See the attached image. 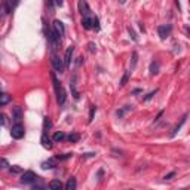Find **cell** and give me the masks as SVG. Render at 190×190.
<instances>
[{
  "label": "cell",
  "mask_w": 190,
  "mask_h": 190,
  "mask_svg": "<svg viewBox=\"0 0 190 190\" xmlns=\"http://www.w3.org/2000/svg\"><path fill=\"white\" fill-rule=\"evenodd\" d=\"M174 175H175V172H169V174H168V175H165L163 178H165V180H171V178H172V177H174Z\"/></svg>",
  "instance_id": "cell-31"
},
{
  "label": "cell",
  "mask_w": 190,
  "mask_h": 190,
  "mask_svg": "<svg viewBox=\"0 0 190 190\" xmlns=\"http://www.w3.org/2000/svg\"><path fill=\"white\" fill-rule=\"evenodd\" d=\"M128 30H129V34L132 36V39H134V40H137V36H135V33H134V31H132V30H131V27H129Z\"/></svg>",
  "instance_id": "cell-33"
},
{
  "label": "cell",
  "mask_w": 190,
  "mask_h": 190,
  "mask_svg": "<svg viewBox=\"0 0 190 190\" xmlns=\"http://www.w3.org/2000/svg\"><path fill=\"white\" fill-rule=\"evenodd\" d=\"M36 178H37V175H36L33 171H25V172L21 175V181H23L24 184H30V183L36 181Z\"/></svg>",
  "instance_id": "cell-5"
},
{
  "label": "cell",
  "mask_w": 190,
  "mask_h": 190,
  "mask_svg": "<svg viewBox=\"0 0 190 190\" xmlns=\"http://www.w3.org/2000/svg\"><path fill=\"white\" fill-rule=\"evenodd\" d=\"M157 33L161 36V39H166L169 33H171V25H159L157 27Z\"/></svg>",
  "instance_id": "cell-7"
},
{
  "label": "cell",
  "mask_w": 190,
  "mask_h": 190,
  "mask_svg": "<svg viewBox=\"0 0 190 190\" xmlns=\"http://www.w3.org/2000/svg\"><path fill=\"white\" fill-rule=\"evenodd\" d=\"M6 166H9L8 162H6L5 159H0V169H3V168H6Z\"/></svg>",
  "instance_id": "cell-30"
},
{
  "label": "cell",
  "mask_w": 190,
  "mask_h": 190,
  "mask_svg": "<svg viewBox=\"0 0 190 190\" xmlns=\"http://www.w3.org/2000/svg\"><path fill=\"white\" fill-rule=\"evenodd\" d=\"M52 66L55 68V71H58V73H64V70H66L64 62H62V60L58 55H52Z\"/></svg>",
  "instance_id": "cell-4"
},
{
  "label": "cell",
  "mask_w": 190,
  "mask_h": 190,
  "mask_svg": "<svg viewBox=\"0 0 190 190\" xmlns=\"http://www.w3.org/2000/svg\"><path fill=\"white\" fill-rule=\"evenodd\" d=\"M156 94H157V89L151 91L150 94H149V95H145V97H144V101H149V100H150V98H153V97H155V95H156Z\"/></svg>",
  "instance_id": "cell-25"
},
{
  "label": "cell",
  "mask_w": 190,
  "mask_h": 190,
  "mask_svg": "<svg viewBox=\"0 0 190 190\" xmlns=\"http://www.w3.org/2000/svg\"><path fill=\"white\" fill-rule=\"evenodd\" d=\"M137 58H138V55H137V52H134L132 54V60H131V68H134L137 66Z\"/></svg>",
  "instance_id": "cell-24"
},
{
  "label": "cell",
  "mask_w": 190,
  "mask_h": 190,
  "mask_svg": "<svg viewBox=\"0 0 190 190\" xmlns=\"http://www.w3.org/2000/svg\"><path fill=\"white\" fill-rule=\"evenodd\" d=\"M162 114H163V112H161V113H159V114H157V118L155 119V122H157V120H159V119L162 118Z\"/></svg>",
  "instance_id": "cell-36"
},
{
  "label": "cell",
  "mask_w": 190,
  "mask_h": 190,
  "mask_svg": "<svg viewBox=\"0 0 190 190\" xmlns=\"http://www.w3.org/2000/svg\"><path fill=\"white\" fill-rule=\"evenodd\" d=\"M95 110H97V107H95V106H92V107H91V113H89V122H92V119H94V113H95Z\"/></svg>",
  "instance_id": "cell-28"
},
{
  "label": "cell",
  "mask_w": 190,
  "mask_h": 190,
  "mask_svg": "<svg viewBox=\"0 0 190 190\" xmlns=\"http://www.w3.org/2000/svg\"><path fill=\"white\" fill-rule=\"evenodd\" d=\"M12 114H13V120H15V122L17 123L21 122V119H23V110H21V107H13Z\"/></svg>",
  "instance_id": "cell-9"
},
{
  "label": "cell",
  "mask_w": 190,
  "mask_h": 190,
  "mask_svg": "<svg viewBox=\"0 0 190 190\" xmlns=\"http://www.w3.org/2000/svg\"><path fill=\"white\" fill-rule=\"evenodd\" d=\"M157 73H159V62L153 61L150 64V74L151 76H155V74H157Z\"/></svg>",
  "instance_id": "cell-18"
},
{
  "label": "cell",
  "mask_w": 190,
  "mask_h": 190,
  "mask_svg": "<svg viewBox=\"0 0 190 190\" xmlns=\"http://www.w3.org/2000/svg\"><path fill=\"white\" fill-rule=\"evenodd\" d=\"M66 138H67V137H66V134H64L62 131H60V132H55V134H54V137H52V140L55 141V143H61V141H64Z\"/></svg>",
  "instance_id": "cell-14"
},
{
  "label": "cell",
  "mask_w": 190,
  "mask_h": 190,
  "mask_svg": "<svg viewBox=\"0 0 190 190\" xmlns=\"http://www.w3.org/2000/svg\"><path fill=\"white\" fill-rule=\"evenodd\" d=\"M88 46H89V50H91V52H95V48H97V46H95V43H92V42H91Z\"/></svg>",
  "instance_id": "cell-32"
},
{
  "label": "cell",
  "mask_w": 190,
  "mask_h": 190,
  "mask_svg": "<svg viewBox=\"0 0 190 190\" xmlns=\"http://www.w3.org/2000/svg\"><path fill=\"white\" fill-rule=\"evenodd\" d=\"M73 52H74V46H68L66 50V55H64V67H70L71 66V58H73Z\"/></svg>",
  "instance_id": "cell-6"
},
{
  "label": "cell",
  "mask_w": 190,
  "mask_h": 190,
  "mask_svg": "<svg viewBox=\"0 0 190 190\" xmlns=\"http://www.w3.org/2000/svg\"><path fill=\"white\" fill-rule=\"evenodd\" d=\"M82 25H83V28H86V30H91V28H92V18L83 17V19H82Z\"/></svg>",
  "instance_id": "cell-17"
},
{
  "label": "cell",
  "mask_w": 190,
  "mask_h": 190,
  "mask_svg": "<svg viewBox=\"0 0 190 190\" xmlns=\"http://www.w3.org/2000/svg\"><path fill=\"white\" fill-rule=\"evenodd\" d=\"M52 31L55 33V36L58 37V39L61 40L62 36L66 34V28H64V24H62L60 19H55V21H54V25H52Z\"/></svg>",
  "instance_id": "cell-2"
},
{
  "label": "cell",
  "mask_w": 190,
  "mask_h": 190,
  "mask_svg": "<svg viewBox=\"0 0 190 190\" xmlns=\"http://www.w3.org/2000/svg\"><path fill=\"white\" fill-rule=\"evenodd\" d=\"M3 123H5V116L0 114V125H3Z\"/></svg>",
  "instance_id": "cell-35"
},
{
  "label": "cell",
  "mask_w": 190,
  "mask_h": 190,
  "mask_svg": "<svg viewBox=\"0 0 190 190\" xmlns=\"http://www.w3.org/2000/svg\"><path fill=\"white\" fill-rule=\"evenodd\" d=\"M79 12L82 13V15H88L89 13V8L86 5V2H79Z\"/></svg>",
  "instance_id": "cell-13"
},
{
  "label": "cell",
  "mask_w": 190,
  "mask_h": 190,
  "mask_svg": "<svg viewBox=\"0 0 190 190\" xmlns=\"http://www.w3.org/2000/svg\"><path fill=\"white\" fill-rule=\"evenodd\" d=\"M186 120H187V114H184V116H183V118L180 119V122L177 123V125H175V126H174L172 132H171V137H175V135H177V132H178L180 129H181V126H183V125H184V123H186Z\"/></svg>",
  "instance_id": "cell-8"
},
{
  "label": "cell",
  "mask_w": 190,
  "mask_h": 190,
  "mask_svg": "<svg viewBox=\"0 0 190 190\" xmlns=\"http://www.w3.org/2000/svg\"><path fill=\"white\" fill-rule=\"evenodd\" d=\"M67 140L70 141V143H77V141L80 140V135H79L77 132H73V134H70L67 137Z\"/></svg>",
  "instance_id": "cell-19"
},
{
  "label": "cell",
  "mask_w": 190,
  "mask_h": 190,
  "mask_svg": "<svg viewBox=\"0 0 190 190\" xmlns=\"http://www.w3.org/2000/svg\"><path fill=\"white\" fill-rule=\"evenodd\" d=\"M31 190H45V187H42V186H34Z\"/></svg>",
  "instance_id": "cell-34"
},
{
  "label": "cell",
  "mask_w": 190,
  "mask_h": 190,
  "mask_svg": "<svg viewBox=\"0 0 190 190\" xmlns=\"http://www.w3.org/2000/svg\"><path fill=\"white\" fill-rule=\"evenodd\" d=\"M52 82H54V88H55V94H56V101H58V104L62 106L64 103H66V91L62 89L61 83H60V80L56 79V76L52 73Z\"/></svg>",
  "instance_id": "cell-1"
},
{
  "label": "cell",
  "mask_w": 190,
  "mask_h": 190,
  "mask_svg": "<svg viewBox=\"0 0 190 190\" xmlns=\"http://www.w3.org/2000/svg\"><path fill=\"white\" fill-rule=\"evenodd\" d=\"M129 110H132V106H125L123 108L118 110V113H116V114H118V118H123V114H125L126 112H129Z\"/></svg>",
  "instance_id": "cell-20"
},
{
  "label": "cell",
  "mask_w": 190,
  "mask_h": 190,
  "mask_svg": "<svg viewBox=\"0 0 190 190\" xmlns=\"http://www.w3.org/2000/svg\"><path fill=\"white\" fill-rule=\"evenodd\" d=\"M11 135H12V138H15V140L23 138L24 137V126L21 123H15L11 129Z\"/></svg>",
  "instance_id": "cell-3"
},
{
  "label": "cell",
  "mask_w": 190,
  "mask_h": 190,
  "mask_svg": "<svg viewBox=\"0 0 190 190\" xmlns=\"http://www.w3.org/2000/svg\"><path fill=\"white\" fill-rule=\"evenodd\" d=\"M40 141H42V145L45 147V149H50L52 147V144H50V140H49V137L46 134L42 135V138H40Z\"/></svg>",
  "instance_id": "cell-16"
},
{
  "label": "cell",
  "mask_w": 190,
  "mask_h": 190,
  "mask_svg": "<svg viewBox=\"0 0 190 190\" xmlns=\"http://www.w3.org/2000/svg\"><path fill=\"white\" fill-rule=\"evenodd\" d=\"M49 190H64V186L60 180H54L49 183Z\"/></svg>",
  "instance_id": "cell-10"
},
{
  "label": "cell",
  "mask_w": 190,
  "mask_h": 190,
  "mask_svg": "<svg viewBox=\"0 0 190 190\" xmlns=\"http://www.w3.org/2000/svg\"><path fill=\"white\" fill-rule=\"evenodd\" d=\"M71 156H73L71 153H66V155H62V156H58L56 159H58V161H64V159H68V157H71Z\"/></svg>",
  "instance_id": "cell-27"
},
{
  "label": "cell",
  "mask_w": 190,
  "mask_h": 190,
  "mask_svg": "<svg viewBox=\"0 0 190 190\" xmlns=\"http://www.w3.org/2000/svg\"><path fill=\"white\" fill-rule=\"evenodd\" d=\"M9 169H11V172H15V174L21 172V168H19V166H11Z\"/></svg>",
  "instance_id": "cell-29"
},
{
  "label": "cell",
  "mask_w": 190,
  "mask_h": 190,
  "mask_svg": "<svg viewBox=\"0 0 190 190\" xmlns=\"http://www.w3.org/2000/svg\"><path fill=\"white\" fill-rule=\"evenodd\" d=\"M55 166H56V161H55V159H49L48 162L42 163V168H43V169H52V168H55Z\"/></svg>",
  "instance_id": "cell-15"
},
{
  "label": "cell",
  "mask_w": 190,
  "mask_h": 190,
  "mask_svg": "<svg viewBox=\"0 0 190 190\" xmlns=\"http://www.w3.org/2000/svg\"><path fill=\"white\" fill-rule=\"evenodd\" d=\"M92 28H95V30H100V25H98V18H97V17L92 18Z\"/></svg>",
  "instance_id": "cell-26"
},
{
  "label": "cell",
  "mask_w": 190,
  "mask_h": 190,
  "mask_svg": "<svg viewBox=\"0 0 190 190\" xmlns=\"http://www.w3.org/2000/svg\"><path fill=\"white\" fill-rule=\"evenodd\" d=\"M129 76H131V71H125V74H123L122 80H120V86H125V85L128 83V80H129Z\"/></svg>",
  "instance_id": "cell-22"
},
{
  "label": "cell",
  "mask_w": 190,
  "mask_h": 190,
  "mask_svg": "<svg viewBox=\"0 0 190 190\" xmlns=\"http://www.w3.org/2000/svg\"><path fill=\"white\" fill-rule=\"evenodd\" d=\"M9 103H11V95L6 94V92H2V94H0V107L6 106V104H9Z\"/></svg>",
  "instance_id": "cell-12"
},
{
  "label": "cell",
  "mask_w": 190,
  "mask_h": 190,
  "mask_svg": "<svg viewBox=\"0 0 190 190\" xmlns=\"http://www.w3.org/2000/svg\"><path fill=\"white\" fill-rule=\"evenodd\" d=\"M76 189H77V181H76V177L68 178L67 184H66V189H64V190H76Z\"/></svg>",
  "instance_id": "cell-11"
},
{
  "label": "cell",
  "mask_w": 190,
  "mask_h": 190,
  "mask_svg": "<svg viewBox=\"0 0 190 190\" xmlns=\"http://www.w3.org/2000/svg\"><path fill=\"white\" fill-rule=\"evenodd\" d=\"M52 128V122L49 120V118L43 119V131H48V129Z\"/></svg>",
  "instance_id": "cell-23"
},
{
  "label": "cell",
  "mask_w": 190,
  "mask_h": 190,
  "mask_svg": "<svg viewBox=\"0 0 190 190\" xmlns=\"http://www.w3.org/2000/svg\"><path fill=\"white\" fill-rule=\"evenodd\" d=\"M9 8H8V5H6V2L5 3H2V5H0V17H5L6 13H9Z\"/></svg>",
  "instance_id": "cell-21"
}]
</instances>
